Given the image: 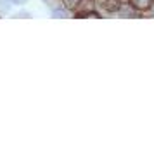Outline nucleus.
<instances>
[{
    "label": "nucleus",
    "mask_w": 154,
    "mask_h": 149,
    "mask_svg": "<svg viewBox=\"0 0 154 149\" xmlns=\"http://www.w3.org/2000/svg\"><path fill=\"white\" fill-rule=\"evenodd\" d=\"M76 12L80 16H88L94 12V9H95V2L94 0H78L76 4Z\"/></svg>",
    "instance_id": "f257e3e1"
},
{
    "label": "nucleus",
    "mask_w": 154,
    "mask_h": 149,
    "mask_svg": "<svg viewBox=\"0 0 154 149\" xmlns=\"http://www.w3.org/2000/svg\"><path fill=\"white\" fill-rule=\"evenodd\" d=\"M130 2V5L135 9H139V11H146V9H149L151 5H152L154 0H128Z\"/></svg>",
    "instance_id": "f03ea898"
},
{
    "label": "nucleus",
    "mask_w": 154,
    "mask_h": 149,
    "mask_svg": "<svg viewBox=\"0 0 154 149\" xmlns=\"http://www.w3.org/2000/svg\"><path fill=\"white\" fill-rule=\"evenodd\" d=\"M102 7L109 12H114L119 9V0H102Z\"/></svg>",
    "instance_id": "7ed1b4c3"
},
{
    "label": "nucleus",
    "mask_w": 154,
    "mask_h": 149,
    "mask_svg": "<svg viewBox=\"0 0 154 149\" xmlns=\"http://www.w3.org/2000/svg\"><path fill=\"white\" fill-rule=\"evenodd\" d=\"M0 12L2 14L9 12V0H0Z\"/></svg>",
    "instance_id": "20e7f679"
},
{
    "label": "nucleus",
    "mask_w": 154,
    "mask_h": 149,
    "mask_svg": "<svg viewBox=\"0 0 154 149\" xmlns=\"http://www.w3.org/2000/svg\"><path fill=\"white\" fill-rule=\"evenodd\" d=\"M52 14H54V17H66V16H68V12H66V11H61V9H56Z\"/></svg>",
    "instance_id": "39448f33"
},
{
    "label": "nucleus",
    "mask_w": 154,
    "mask_h": 149,
    "mask_svg": "<svg viewBox=\"0 0 154 149\" xmlns=\"http://www.w3.org/2000/svg\"><path fill=\"white\" fill-rule=\"evenodd\" d=\"M64 4H66V7L68 9H75L76 7V4H78V0H63Z\"/></svg>",
    "instance_id": "423d86ee"
},
{
    "label": "nucleus",
    "mask_w": 154,
    "mask_h": 149,
    "mask_svg": "<svg viewBox=\"0 0 154 149\" xmlns=\"http://www.w3.org/2000/svg\"><path fill=\"white\" fill-rule=\"evenodd\" d=\"M121 14L123 16H133V11L130 7H121Z\"/></svg>",
    "instance_id": "0eeeda50"
},
{
    "label": "nucleus",
    "mask_w": 154,
    "mask_h": 149,
    "mask_svg": "<svg viewBox=\"0 0 154 149\" xmlns=\"http://www.w3.org/2000/svg\"><path fill=\"white\" fill-rule=\"evenodd\" d=\"M9 2H12V4H16V5H23L26 0H9Z\"/></svg>",
    "instance_id": "6e6552de"
}]
</instances>
